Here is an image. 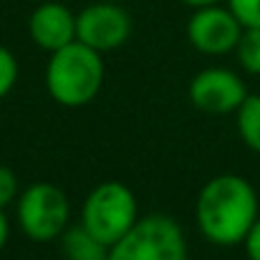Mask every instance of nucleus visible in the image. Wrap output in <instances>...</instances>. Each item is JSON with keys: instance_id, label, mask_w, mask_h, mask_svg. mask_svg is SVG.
Here are the masks:
<instances>
[{"instance_id": "obj_1", "label": "nucleus", "mask_w": 260, "mask_h": 260, "mask_svg": "<svg viewBox=\"0 0 260 260\" xmlns=\"http://www.w3.org/2000/svg\"><path fill=\"white\" fill-rule=\"evenodd\" d=\"M200 233L215 245H238L258 220V194L240 174L212 177L194 207Z\"/></svg>"}, {"instance_id": "obj_2", "label": "nucleus", "mask_w": 260, "mask_h": 260, "mask_svg": "<svg viewBox=\"0 0 260 260\" xmlns=\"http://www.w3.org/2000/svg\"><path fill=\"white\" fill-rule=\"evenodd\" d=\"M104 86V58L81 41L51 53L46 66V88L61 106H84Z\"/></svg>"}, {"instance_id": "obj_3", "label": "nucleus", "mask_w": 260, "mask_h": 260, "mask_svg": "<svg viewBox=\"0 0 260 260\" xmlns=\"http://www.w3.org/2000/svg\"><path fill=\"white\" fill-rule=\"evenodd\" d=\"M137 220V197L121 182H104L93 187L81 212V225L106 248L121 240Z\"/></svg>"}, {"instance_id": "obj_4", "label": "nucleus", "mask_w": 260, "mask_h": 260, "mask_svg": "<svg viewBox=\"0 0 260 260\" xmlns=\"http://www.w3.org/2000/svg\"><path fill=\"white\" fill-rule=\"evenodd\" d=\"M109 260H187V243L172 217L147 215L109 248Z\"/></svg>"}, {"instance_id": "obj_5", "label": "nucleus", "mask_w": 260, "mask_h": 260, "mask_svg": "<svg viewBox=\"0 0 260 260\" xmlns=\"http://www.w3.org/2000/svg\"><path fill=\"white\" fill-rule=\"evenodd\" d=\"M69 215L71 210L66 192L51 182H36L25 187L18 200V222L36 243H51L61 238L69 225Z\"/></svg>"}, {"instance_id": "obj_6", "label": "nucleus", "mask_w": 260, "mask_h": 260, "mask_svg": "<svg viewBox=\"0 0 260 260\" xmlns=\"http://www.w3.org/2000/svg\"><path fill=\"white\" fill-rule=\"evenodd\" d=\"M243 23L235 18L230 8L220 5H205L194 8L189 23H187V38L189 43L207 56H222L235 51L240 36H243Z\"/></svg>"}, {"instance_id": "obj_7", "label": "nucleus", "mask_w": 260, "mask_h": 260, "mask_svg": "<svg viewBox=\"0 0 260 260\" xmlns=\"http://www.w3.org/2000/svg\"><path fill=\"white\" fill-rule=\"evenodd\" d=\"M132 33L129 13L116 3H93L76 15V41L104 53L119 48Z\"/></svg>"}, {"instance_id": "obj_8", "label": "nucleus", "mask_w": 260, "mask_h": 260, "mask_svg": "<svg viewBox=\"0 0 260 260\" xmlns=\"http://www.w3.org/2000/svg\"><path fill=\"white\" fill-rule=\"evenodd\" d=\"M245 99V81L230 69H205L189 84V101L205 114H233Z\"/></svg>"}, {"instance_id": "obj_9", "label": "nucleus", "mask_w": 260, "mask_h": 260, "mask_svg": "<svg viewBox=\"0 0 260 260\" xmlns=\"http://www.w3.org/2000/svg\"><path fill=\"white\" fill-rule=\"evenodd\" d=\"M28 30L43 51L53 53L76 41V15L63 3H43L30 13Z\"/></svg>"}, {"instance_id": "obj_10", "label": "nucleus", "mask_w": 260, "mask_h": 260, "mask_svg": "<svg viewBox=\"0 0 260 260\" xmlns=\"http://www.w3.org/2000/svg\"><path fill=\"white\" fill-rule=\"evenodd\" d=\"M61 250L66 260H109V248L96 240L84 225L66 228L61 233Z\"/></svg>"}, {"instance_id": "obj_11", "label": "nucleus", "mask_w": 260, "mask_h": 260, "mask_svg": "<svg viewBox=\"0 0 260 260\" xmlns=\"http://www.w3.org/2000/svg\"><path fill=\"white\" fill-rule=\"evenodd\" d=\"M238 114V132L243 137V142L260 154V93L250 96L240 104V109L235 111Z\"/></svg>"}, {"instance_id": "obj_12", "label": "nucleus", "mask_w": 260, "mask_h": 260, "mask_svg": "<svg viewBox=\"0 0 260 260\" xmlns=\"http://www.w3.org/2000/svg\"><path fill=\"white\" fill-rule=\"evenodd\" d=\"M238 61L248 74L260 76V28H245L238 46H235Z\"/></svg>"}, {"instance_id": "obj_13", "label": "nucleus", "mask_w": 260, "mask_h": 260, "mask_svg": "<svg viewBox=\"0 0 260 260\" xmlns=\"http://www.w3.org/2000/svg\"><path fill=\"white\" fill-rule=\"evenodd\" d=\"M228 8L243 23V28H260V0H228Z\"/></svg>"}, {"instance_id": "obj_14", "label": "nucleus", "mask_w": 260, "mask_h": 260, "mask_svg": "<svg viewBox=\"0 0 260 260\" xmlns=\"http://www.w3.org/2000/svg\"><path fill=\"white\" fill-rule=\"evenodd\" d=\"M15 81H18V61L8 48L0 46V99H5L10 93Z\"/></svg>"}, {"instance_id": "obj_15", "label": "nucleus", "mask_w": 260, "mask_h": 260, "mask_svg": "<svg viewBox=\"0 0 260 260\" xmlns=\"http://www.w3.org/2000/svg\"><path fill=\"white\" fill-rule=\"evenodd\" d=\"M18 197V177L10 167L0 165V207L10 205Z\"/></svg>"}, {"instance_id": "obj_16", "label": "nucleus", "mask_w": 260, "mask_h": 260, "mask_svg": "<svg viewBox=\"0 0 260 260\" xmlns=\"http://www.w3.org/2000/svg\"><path fill=\"white\" fill-rule=\"evenodd\" d=\"M243 245H245V253H248V258H250V260H260V215H258V220L253 222L250 233L245 235Z\"/></svg>"}, {"instance_id": "obj_17", "label": "nucleus", "mask_w": 260, "mask_h": 260, "mask_svg": "<svg viewBox=\"0 0 260 260\" xmlns=\"http://www.w3.org/2000/svg\"><path fill=\"white\" fill-rule=\"evenodd\" d=\"M8 235H10V228H8V217L3 215V207H0V250H3V245L8 243Z\"/></svg>"}, {"instance_id": "obj_18", "label": "nucleus", "mask_w": 260, "mask_h": 260, "mask_svg": "<svg viewBox=\"0 0 260 260\" xmlns=\"http://www.w3.org/2000/svg\"><path fill=\"white\" fill-rule=\"evenodd\" d=\"M184 5H192V8H205V5H217L220 0H182Z\"/></svg>"}]
</instances>
